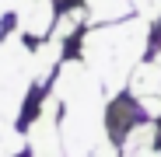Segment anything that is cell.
Wrapping results in <instances>:
<instances>
[{
	"label": "cell",
	"mask_w": 161,
	"mask_h": 157,
	"mask_svg": "<svg viewBox=\"0 0 161 157\" xmlns=\"http://www.w3.org/2000/svg\"><path fill=\"white\" fill-rule=\"evenodd\" d=\"M53 94L60 98V136L67 157H119L105 126L109 94L80 60L60 63Z\"/></svg>",
	"instance_id": "obj_1"
},
{
	"label": "cell",
	"mask_w": 161,
	"mask_h": 157,
	"mask_svg": "<svg viewBox=\"0 0 161 157\" xmlns=\"http://www.w3.org/2000/svg\"><path fill=\"white\" fill-rule=\"evenodd\" d=\"M32 84V49L21 42V32H11L0 39V157H18L25 150L18 115L25 108Z\"/></svg>",
	"instance_id": "obj_3"
},
{
	"label": "cell",
	"mask_w": 161,
	"mask_h": 157,
	"mask_svg": "<svg viewBox=\"0 0 161 157\" xmlns=\"http://www.w3.org/2000/svg\"><path fill=\"white\" fill-rule=\"evenodd\" d=\"M130 101L147 115V119H161V63H140L130 77Z\"/></svg>",
	"instance_id": "obj_5"
},
{
	"label": "cell",
	"mask_w": 161,
	"mask_h": 157,
	"mask_svg": "<svg viewBox=\"0 0 161 157\" xmlns=\"http://www.w3.org/2000/svg\"><path fill=\"white\" fill-rule=\"evenodd\" d=\"M158 63H161V49H158Z\"/></svg>",
	"instance_id": "obj_12"
},
{
	"label": "cell",
	"mask_w": 161,
	"mask_h": 157,
	"mask_svg": "<svg viewBox=\"0 0 161 157\" xmlns=\"http://www.w3.org/2000/svg\"><path fill=\"white\" fill-rule=\"evenodd\" d=\"M14 4H18V0H0V21H4V18L14 11Z\"/></svg>",
	"instance_id": "obj_11"
},
{
	"label": "cell",
	"mask_w": 161,
	"mask_h": 157,
	"mask_svg": "<svg viewBox=\"0 0 161 157\" xmlns=\"http://www.w3.org/2000/svg\"><path fill=\"white\" fill-rule=\"evenodd\" d=\"M147 42H151V21L140 14L126 18V21H112V24H95L80 39L77 60L98 77L105 94L112 98L130 84L133 70L144 63Z\"/></svg>",
	"instance_id": "obj_2"
},
{
	"label": "cell",
	"mask_w": 161,
	"mask_h": 157,
	"mask_svg": "<svg viewBox=\"0 0 161 157\" xmlns=\"http://www.w3.org/2000/svg\"><path fill=\"white\" fill-rule=\"evenodd\" d=\"M123 157H161V140H158L154 147H147V150H130V154H123Z\"/></svg>",
	"instance_id": "obj_10"
},
{
	"label": "cell",
	"mask_w": 161,
	"mask_h": 157,
	"mask_svg": "<svg viewBox=\"0 0 161 157\" xmlns=\"http://www.w3.org/2000/svg\"><path fill=\"white\" fill-rule=\"evenodd\" d=\"M56 0H18L14 4V24L25 39H49L56 28Z\"/></svg>",
	"instance_id": "obj_6"
},
{
	"label": "cell",
	"mask_w": 161,
	"mask_h": 157,
	"mask_svg": "<svg viewBox=\"0 0 161 157\" xmlns=\"http://www.w3.org/2000/svg\"><path fill=\"white\" fill-rule=\"evenodd\" d=\"M63 49H67V39H56V35H49L46 42H39V45L32 49V73H35V84H46L49 73L60 70Z\"/></svg>",
	"instance_id": "obj_7"
},
{
	"label": "cell",
	"mask_w": 161,
	"mask_h": 157,
	"mask_svg": "<svg viewBox=\"0 0 161 157\" xmlns=\"http://www.w3.org/2000/svg\"><path fill=\"white\" fill-rule=\"evenodd\" d=\"M84 14L95 24H112L133 18V0H84Z\"/></svg>",
	"instance_id": "obj_8"
},
{
	"label": "cell",
	"mask_w": 161,
	"mask_h": 157,
	"mask_svg": "<svg viewBox=\"0 0 161 157\" xmlns=\"http://www.w3.org/2000/svg\"><path fill=\"white\" fill-rule=\"evenodd\" d=\"M133 11L147 21H158L161 18V0H133Z\"/></svg>",
	"instance_id": "obj_9"
},
{
	"label": "cell",
	"mask_w": 161,
	"mask_h": 157,
	"mask_svg": "<svg viewBox=\"0 0 161 157\" xmlns=\"http://www.w3.org/2000/svg\"><path fill=\"white\" fill-rule=\"evenodd\" d=\"M25 150H28V157H67L63 136H60V98L56 94H46V101L39 105L28 133H25Z\"/></svg>",
	"instance_id": "obj_4"
}]
</instances>
